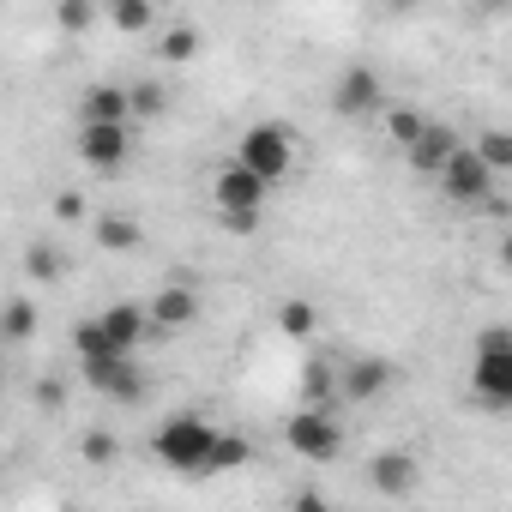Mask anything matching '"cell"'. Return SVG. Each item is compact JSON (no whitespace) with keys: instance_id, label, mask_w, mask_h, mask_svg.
I'll return each instance as SVG.
<instances>
[{"instance_id":"30","label":"cell","mask_w":512,"mask_h":512,"mask_svg":"<svg viewBox=\"0 0 512 512\" xmlns=\"http://www.w3.org/2000/svg\"><path fill=\"white\" fill-rule=\"evenodd\" d=\"M290 506H296V512H320V506H326V494H320V488H296V494H290Z\"/></svg>"},{"instance_id":"2","label":"cell","mask_w":512,"mask_h":512,"mask_svg":"<svg viewBox=\"0 0 512 512\" xmlns=\"http://www.w3.org/2000/svg\"><path fill=\"white\" fill-rule=\"evenodd\" d=\"M266 193H272V181H266V175H253L241 157H229V163L211 175V199H217V217H223L229 235H253V229H260Z\"/></svg>"},{"instance_id":"10","label":"cell","mask_w":512,"mask_h":512,"mask_svg":"<svg viewBox=\"0 0 512 512\" xmlns=\"http://www.w3.org/2000/svg\"><path fill=\"white\" fill-rule=\"evenodd\" d=\"M392 380H398V368H392L386 356H356V362L338 368V398H350V404H374L380 392H392Z\"/></svg>"},{"instance_id":"24","label":"cell","mask_w":512,"mask_h":512,"mask_svg":"<svg viewBox=\"0 0 512 512\" xmlns=\"http://www.w3.org/2000/svg\"><path fill=\"white\" fill-rule=\"evenodd\" d=\"M314 326H320L314 302H284V308H278V332H284V338H308Z\"/></svg>"},{"instance_id":"26","label":"cell","mask_w":512,"mask_h":512,"mask_svg":"<svg viewBox=\"0 0 512 512\" xmlns=\"http://www.w3.org/2000/svg\"><path fill=\"white\" fill-rule=\"evenodd\" d=\"M476 151L488 157V169H494V175H512V133H500V127H488V133L476 139Z\"/></svg>"},{"instance_id":"14","label":"cell","mask_w":512,"mask_h":512,"mask_svg":"<svg viewBox=\"0 0 512 512\" xmlns=\"http://www.w3.org/2000/svg\"><path fill=\"white\" fill-rule=\"evenodd\" d=\"M79 121H121V127H133V91H121V85H91V91L79 97Z\"/></svg>"},{"instance_id":"31","label":"cell","mask_w":512,"mask_h":512,"mask_svg":"<svg viewBox=\"0 0 512 512\" xmlns=\"http://www.w3.org/2000/svg\"><path fill=\"white\" fill-rule=\"evenodd\" d=\"M61 398H67V392H61L55 380H37V404H49V410H61Z\"/></svg>"},{"instance_id":"12","label":"cell","mask_w":512,"mask_h":512,"mask_svg":"<svg viewBox=\"0 0 512 512\" xmlns=\"http://www.w3.org/2000/svg\"><path fill=\"white\" fill-rule=\"evenodd\" d=\"M145 308H151V332H187V326L199 320V290L169 284V290H157Z\"/></svg>"},{"instance_id":"27","label":"cell","mask_w":512,"mask_h":512,"mask_svg":"<svg viewBox=\"0 0 512 512\" xmlns=\"http://www.w3.org/2000/svg\"><path fill=\"white\" fill-rule=\"evenodd\" d=\"M169 109V91L157 85V79H145V85H133V121H157Z\"/></svg>"},{"instance_id":"1","label":"cell","mask_w":512,"mask_h":512,"mask_svg":"<svg viewBox=\"0 0 512 512\" xmlns=\"http://www.w3.org/2000/svg\"><path fill=\"white\" fill-rule=\"evenodd\" d=\"M217 434H223V428H217L211 416H199V410H175V416L151 434V458H157L163 470H175V476H205Z\"/></svg>"},{"instance_id":"3","label":"cell","mask_w":512,"mask_h":512,"mask_svg":"<svg viewBox=\"0 0 512 512\" xmlns=\"http://www.w3.org/2000/svg\"><path fill=\"white\" fill-rule=\"evenodd\" d=\"M470 392H476L488 410H512V332H506V326H488V332L476 338Z\"/></svg>"},{"instance_id":"13","label":"cell","mask_w":512,"mask_h":512,"mask_svg":"<svg viewBox=\"0 0 512 512\" xmlns=\"http://www.w3.org/2000/svg\"><path fill=\"white\" fill-rule=\"evenodd\" d=\"M97 320H103V332L115 338V350H127V356H133V350L145 344V332H151V308H139V302H115V308H103Z\"/></svg>"},{"instance_id":"5","label":"cell","mask_w":512,"mask_h":512,"mask_svg":"<svg viewBox=\"0 0 512 512\" xmlns=\"http://www.w3.org/2000/svg\"><path fill=\"white\" fill-rule=\"evenodd\" d=\"M284 440H290V452H296V458L326 464V458H338V452H344V422H338V410H332V404H302V410L284 422Z\"/></svg>"},{"instance_id":"29","label":"cell","mask_w":512,"mask_h":512,"mask_svg":"<svg viewBox=\"0 0 512 512\" xmlns=\"http://www.w3.org/2000/svg\"><path fill=\"white\" fill-rule=\"evenodd\" d=\"M55 217L61 223H85V199L79 193H55Z\"/></svg>"},{"instance_id":"17","label":"cell","mask_w":512,"mask_h":512,"mask_svg":"<svg viewBox=\"0 0 512 512\" xmlns=\"http://www.w3.org/2000/svg\"><path fill=\"white\" fill-rule=\"evenodd\" d=\"M109 19H115V31H127V37H145V31L157 25V0H109Z\"/></svg>"},{"instance_id":"11","label":"cell","mask_w":512,"mask_h":512,"mask_svg":"<svg viewBox=\"0 0 512 512\" xmlns=\"http://www.w3.org/2000/svg\"><path fill=\"white\" fill-rule=\"evenodd\" d=\"M416 482H422V470H416L410 452H374V458H368V488H374V494H386V500H410Z\"/></svg>"},{"instance_id":"32","label":"cell","mask_w":512,"mask_h":512,"mask_svg":"<svg viewBox=\"0 0 512 512\" xmlns=\"http://www.w3.org/2000/svg\"><path fill=\"white\" fill-rule=\"evenodd\" d=\"M500 266L512 272V229H506V241H500Z\"/></svg>"},{"instance_id":"8","label":"cell","mask_w":512,"mask_h":512,"mask_svg":"<svg viewBox=\"0 0 512 512\" xmlns=\"http://www.w3.org/2000/svg\"><path fill=\"white\" fill-rule=\"evenodd\" d=\"M332 109H338L344 121H374V115H386V85H380V73H374V67H344L338 85H332Z\"/></svg>"},{"instance_id":"6","label":"cell","mask_w":512,"mask_h":512,"mask_svg":"<svg viewBox=\"0 0 512 512\" xmlns=\"http://www.w3.org/2000/svg\"><path fill=\"white\" fill-rule=\"evenodd\" d=\"M440 193L452 205H494V169L476 145H458V157L440 169Z\"/></svg>"},{"instance_id":"23","label":"cell","mask_w":512,"mask_h":512,"mask_svg":"<svg viewBox=\"0 0 512 512\" xmlns=\"http://www.w3.org/2000/svg\"><path fill=\"white\" fill-rule=\"evenodd\" d=\"M380 121H386V139H398V145H410V139L428 127V121H422L416 109H404V103H386V115H380Z\"/></svg>"},{"instance_id":"16","label":"cell","mask_w":512,"mask_h":512,"mask_svg":"<svg viewBox=\"0 0 512 512\" xmlns=\"http://www.w3.org/2000/svg\"><path fill=\"white\" fill-rule=\"evenodd\" d=\"M91 235H97V247H109V253H133V247L145 241V229H139L133 217H121V211H103V217L91 223Z\"/></svg>"},{"instance_id":"7","label":"cell","mask_w":512,"mask_h":512,"mask_svg":"<svg viewBox=\"0 0 512 512\" xmlns=\"http://www.w3.org/2000/svg\"><path fill=\"white\" fill-rule=\"evenodd\" d=\"M73 151H79V163H85V169L115 175V169L127 163V151H133V127H121V121H79Z\"/></svg>"},{"instance_id":"18","label":"cell","mask_w":512,"mask_h":512,"mask_svg":"<svg viewBox=\"0 0 512 512\" xmlns=\"http://www.w3.org/2000/svg\"><path fill=\"white\" fill-rule=\"evenodd\" d=\"M61 272H67L61 247H49V241H31V247H25V278H31V284H61Z\"/></svg>"},{"instance_id":"4","label":"cell","mask_w":512,"mask_h":512,"mask_svg":"<svg viewBox=\"0 0 512 512\" xmlns=\"http://www.w3.org/2000/svg\"><path fill=\"white\" fill-rule=\"evenodd\" d=\"M235 157H241L253 175H266V181L278 187V181H290V175H296V133H290L284 121H253V127L241 133Z\"/></svg>"},{"instance_id":"19","label":"cell","mask_w":512,"mask_h":512,"mask_svg":"<svg viewBox=\"0 0 512 512\" xmlns=\"http://www.w3.org/2000/svg\"><path fill=\"white\" fill-rule=\"evenodd\" d=\"M302 392H308V404H338V368L326 356L302 362Z\"/></svg>"},{"instance_id":"15","label":"cell","mask_w":512,"mask_h":512,"mask_svg":"<svg viewBox=\"0 0 512 512\" xmlns=\"http://www.w3.org/2000/svg\"><path fill=\"white\" fill-rule=\"evenodd\" d=\"M91 386L103 398H115V404H145V392H151V380H145V368H133V356H121L115 368H103Z\"/></svg>"},{"instance_id":"22","label":"cell","mask_w":512,"mask_h":512,"mask_svg":"<svg viewBox=\"0 0 512 512\" xmlns=\"http://www.w3.org/2000/svg\"><path fill=\"white\" fill-rule=\"evenodd\" d=\"M55 19H61L67 37H85L97 25V0H55Z\"/></svg>"},{"instance_id":"28","label":"cell","mask_w":512,"mask_h":512,"mask_svg":"<svg viewBox=\"0 0 512 512\" xmlns=\"http://www.w3.org/2000/svg\"><path fill=\"white\" fill-rule=\"evenodd\" d=\"M79 452H85V464H115V452H121V446H115V434H85V446H79Z\"/></svg>"},{"instance_id":"9","label":"cell","mask_w":512,"mask_h":512,"mask_svg":"<svg viewBox=\"0 0 512 512\" xmlns=\"http://www.w3.org/2000/svg\"><path fill=\"white\" fill-rule=\"evenodd\" d=\"M458 145H464V139H458V127H446V121H428V127H422V133L404 145V163H410L416 175L440 181V169L458 157Z\"/></svg>"},{"instance_id":"21","label":"cell","mask_w":512,"mask_h":512,"mask_svg":"<svg viewBox=\"0 0 512 512\" xmlns=\"http://www.w3.org/2000/svg\"><path fill=\"white\" fill-rule=\"evenodd\" d=\"M241 464H253V446H247V434H217L205 476H223V470H241Z\"/></svg>"},{"instance_id":"25","label":"cell","mask_w":512,"mask_h":512,"mask_svg":"<svg viewBox=\"0 0 512 512\" xmlns=\"http://www.w3.org/2000/svg\"><path fill=\"white\" fill-rule=\"evenodd\" d=\"M37 332V302L31 296H13L7 302V344H25Z\"/></svg>"},{"instance_id":"20","label":"cell","mask_w":512,"mask_h":512,"mask_svg":"<svg viewBox=\"0 0 512 512\" xmlns=\"http://www.w3.org/2000/svg\"><path fill=\"white\" fill-rule=\"evenodd\" d=\"M199 49H205V37H199L193 25H175V31H163V43H157V55H163L169 67H187V61H199Z\"/></svg>"}]
</instances>
